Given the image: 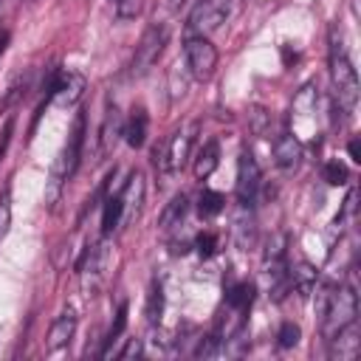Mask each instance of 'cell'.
Instances as JSON below:
<instances>
[{
    "label": "cell",
    "instance_id": "obj_1",
    "mask_svg": "<svg viewBox=\"0 0 361 361\" xmlns=\"http://www.w3.org/2000/svg\"><path fill=\"white\" fill-rule=\"evenodd\" d=\"M82 147H85V110L76 113L73 127H71V133H68V141H65L62 152L56 155V161H54V166H51V178H48V183H45V203H48V209L56 206V200H59L65 183L76 175L79 161H82Z\"/></svg>",
    "mask_w": 361,
    "mask_h": 361
},
{
    "label": "cell",
    "instance_id": "obj_2",
    "mask_svg": "<svg viewBox=\"0 0 361 361\" xmlns=\"http://www.w3.org/2000/svg\"><path fill=\"white\" fill-rule=\"evenodd\" d=\"M330 82H333V102L350 113L358 102V73L341 45V37L336 34V28L330 31Z\"/></svg>",
    "mask_w": 361,
    "mask_h": 361
},
{
    "label": "cell",
    "instance_id": "obj_3",
    "mask_svg": "<svg viewBox=\"0 0 361 361\" xmlns=\"http://www.w3.org/2000/svg\"><path fill=\"white\" fill-rule=\"evenodd\" d=\"M355 316H358L355 288L353 285H333L330 293H327V299H324V307L319 310L324 338H330L333 333H338L341 327H347L350 322H355Z\"/></svg>",
    "mask_w": 361,
    "mask_h": 361
},
{
    "label": "cell",
    "instance_id": "obj_4",
    "mask_svg": "<svg viewBox=\"0 0 361 361\" xmlns=\"http://www.w3.org/2000/svg\"><path fill=\"white\" fill-rule=\"evenodd\" d=\"M200 124L197 121H186L183 127H178L161 147V152H155V161H158V169L164 175H175L186 166L189 155H192V144H195V135H197Z\"/></svg>",
    "mask_w": 361,
    "mask_h": 361
},
{
    "label": "cell",
    "instance_id": "obj_5",
    "mask_svg": "<svg viewBox=\"0 0 361 361\" xmlns=\"http://www.w3.org/2000/svg\"><path fill=\"white\" fill-rule=\"evenodd\" d=\"M228 17V0H197L186 20V37H209Z\"/></svg>",
    "mask_w": 361,
    "mask_h": 361
},
{
    "label": "cell",
    "instance_id": "obj_6",
    "mask_svg": "<svg viewBox=\"0 0 361 361\" xmlns=\"http://www.w3.org/2000/svg\"><path fill=\"white\" fill-rule=\"evenodd\" d=\"M166 39H169V25H166V23H152V25L144 31L141 42L135 45V56H133V76H144V73L158 62V56L164 54Z\"/></svg>",
    "mask_w": 361,
    "mask_h": 361
},
{
    "label": "cell",
    "instance_id": "obj_7",
    "mask_svg": "<svg viewBox=\"0 0 361 361\" xmlns=\"http://www.w3.org/2000/svg\"><path fill=\"white\" fill-rule=\"evenodd\" d=\"M186 68L197 82H206L217 68V48L209 42V37H186L183 42Z\"/></svg>",
    "mask_w": 361,
    "mask_h": 361
},
{
    "label": "cell",
    "instance_id": "obj_8",
    "mask_svg": "<svg viewBox=\"0 0 361 361\" xmlns=\"http://www.w3.org/2000/svg\"><path fill=\"white\" fill-rule=\"evenodd\" d=\"M107 262H110V251H107V243L104 240H96L87 245L82 262H79V276H82V288L87 290V296H93L104 279V271H107Z\"/></svg>",
    "mask_w": 361,
    "mask_h": 361
},
{
    "label": "cell",
    "instance_id": "obj_9",
    "mask_svg": "<svg viewBox=\"0 0 361 361\" xmlns=\"http://www.w3.org/2000/svg\"><path fill=\"white\" fill-rule=\"evenodd\" d=\"M48 90H51L48 99H51L54 104H59V107H73V104L82 99V93H85V76H82L79 71H71V68L56 71V73L51 76Z\"/></svg>",
    "mask_w": 361,
    "mask_h": 361
},
{
    "label": "cell",
    "instance_id": "obj_10",
    "mask_svg": "<svg viewBox=\"0 0 361 361\" xmlns=\"http://www.w3.org/2000/svg\"><path fill=\"white\" fill-rule=\"evenodd\" d=\"M259 183H262V175H259L257 158H254L248 149H243V152H240V161H237V183H234L237 203L254 206L257 192H259Z\"/></svg>",
    "mask_w": 361,
    "mask_h": 361
},
{
    "label": "cell",
    "instance_id": "obj_11",
    "mask_svg": "<svg viewBox=\"0 0 361 361\" xmlns=\"http://www.w3.org/2000/svg\"><path fill=\"white\" fill-rule=\"evenodd\" d=\"M327 341H330V358L353 361V358H358V353H361V336H358L355 322H350L347 327H341L338 333H333Z\"/></svg>",
    "mask_w": 361,
    "mask_h": 361
},
{
    "label": "cell",
    "instance_id": "obj_12",
    "mask_svg": "<svg viewBox=\"0 0 361 361\" xmlns=\"http://www.w3.org/2000/svg\"><path fill=\"white\" fill-rule=\"evenodd\" d=\"M121 195V206H124V226L133 223L138 217V209H141V200H144V175L135 169L130 172V178L121 183L118 189Z\"/></svg>",
    "mask_w": 361,
    "mask_h": 361
},
{
    "label": "cell",
    "instance_id": "obj_13",
    "mask_svg": "<svg viewBox=\"0 0 361 361\" xmlns=\"http://www.w3.org/2000/svg\"><path fill=\"white\" fill-rule=\"evenodd\" d=\"M299 161H302V141L293 133L276 135V141H274V164L282 172H290V169L299 166Z\"/></svg>",
    "mask_w": 361,
    "mask_h": 361
},
{
    "label": "cell",
    "instance_id": "obj_14",
    "mask_svg": "<svg viewBox=\"0 0 361 361\" xmlns=\"http://www.w3.org/2000/svg\"><path fill=\"white\" fill-rule=\"evenodd\" d=\"M231 237H234V243H237L240 248L254 245V240H257V220H254L251 206L237 203V209H234V214H231Z\"/></svg>",
    "mask_w": 361,
    "mask_h": 361
},
{
    "label": "cell",
    "instance_id": "obj_15",
    "mask_svg": "<svg viewBox=\"0 0 361 361\" xmlns=\"http://www.w3.org/2000/svg\"><path fill=\"white\" fill-rule=\"evenodd\" d=\"M73 333H76V313H73V310L59 313V316L54 319L51 330H48V341H45L48 350H62V347H68L71 338H73Z\"/></svg>",
    "mask_w": 361,
    "mask_h": 361
},
{
    "label": "cell",
    "instance_id": "obj_16",
    "mask_svg": "<svg viewBox=\"0 0 361 361\" xmlns=\"http://www.w3.org/2000/svg\"><path fill=\"white\" fill-rule=\"evenodd\" d=\"M147 130H149V116H147V110H144V107H133V113H130V118L124 121V130H121L127 147H133V149L144 147Z\"/></svg>",
    "mask_w": 361,
    "mask_h": 361
},
{
    "label": "cell",
    "instance_id": "obj_17",
    "mask_svg": "<svg viewBox=\"0 0 361 361\" xmlns=\"http://www.w3.org/2000/svg\"><path fill=\"white\" fill-rule=\"evenodd\" d=\"M254 293H257V288H254V282H248V279H243V282H231L228 288H226V307L228 310H237V313H248L251 310V305H254Z\"/></svg>",
    "mask_w": 361,
    "mask_h": 361
},
{
    "label": "cell",
    "instance_id": "obj_18",
    "mask_svg": "<svg viewBox=\"0 0 361 361\" xmlns=\"http://www.w3.org/2000/svg\"><path fill=\"white\" fill-rule=\"evenodd\" d=\"M121 130H124V121H121V116H118V107H116V104H110V107H107V113H104L102 130H99L102 152H110V149L116 147V141H118Z\"/></svg>",
    "mask_w": 361,
    "mask_h": 361
},
{
    "label": "cell",
    "instance_id": "obj_19",
    "mask_svg": "<svg viewBox=\"0 0 361 361\" xmlns=\"http://www.w3.org/2000/svg\"><path fill=\"white\" fill-rule=\"evenodd\" d=\"M220 164V144L214 138H209L200 149H197V158H195V178L197 180H206Z\"/></svg>",
    "mask_w": 361,
    "mask_h": 361
},
{
    "label": "cell",
    "instance_id": "obj_20",
    "mask_svg": "<svg viewBox=\"0 0 361 361\" xmlns=\"http://www.w3.org/2000/svg\"><path fill=\"white\" fill-rule=\"evenodd\" d=\"M186 212H189V197L180 192V195H175L169 203H166V209L161 212V228H175V226H180L183 223V217H186Z\"/></svg>",
    "mask_w": 361,
    "mask_h": 361
},
{
    "label": "cell",
    "instance_id": "obj_21",
    "mask_svg": "<svg viewBox=\"0 0 361 361\" xmlns=\"http://www.w3.org/2000/svg\"><path fill=\"white\" fill-rule=\"evenodd\" d=\"M288 274H290V285H293L302 296H307V293L313 290V285H316V268H313V265L296 262L293 268H288Z\"/></svg>",
    "mask_w": 361,
    "mask_h": 361
},
{
    "label": "cell",
    "instance_id": "obj_22",
    "mask_svg": "<svg viewBox=\"0 0 361 361\" xmlns=\"http://www.w3.org/2000/svg\"><path fill=\"white\" fill-rule=\"evenodd\" d=\"M223 209H226V197H223L220 192H214V189H203V192L197 195V214H200L203 220L217 217Z\"/></svg>",
    "mask_w": 361,
    "mask_h": 361
},
{
    "label": "cell",
    "instance_id": "obj_23",
    "mask_svg": "<svg viewBox=\"0 0 361 361\" xmlns=\"http://www.w3.org/2000/svg\"><path fill=\"white\" fill-rule=\"evenodd\" d=\"M147 322L155 327L158 322H161V313H164V288H161V282L158 279H152V285H149V293H147Z\"/></svg>",
    "mask_w": 361,
    "mask_h": 361
},
{
    "label": "cell",
    "instance_id": "obj_24",
    "mask_svg": "<svg viewBox=\"0 0 361 361\" xmlns=\"http://www.w3.org/2000/svg\"><path fill=\"white\" fill-rule=\"evenodd\" d=\"M322 178H324L330 186H344V183L350 180V169H347V164H341V161H327V164L322 166Z\"/></svg>",
    "mask_w": 361,
    "mask_h": 361
},
{
    "label": "cell",
    "instance_id": "obj_25",
    "mask_svg": "<svg viewBox=\"0 0 361 361\" xmlns=\"http://www.w3.org/2000/svg\"><path fill=\"white\" fill-rule=\"evenodd\" d=\"M299 338H302L299 324H293V322H282V324H279V330H276V347H279V350H290V347H296Z\"/></svg>",
    "mask_w": 361,
    "mask_h": 361
},
{
    "label": "cell",
    "instance_id": "obj_26",
    "mask_svg": "<svg viewBox=\"0 0 361 361\" xmlns=\"http://www.w3.org/2000/svg\"><path fill=\"white\" fill-rule=\"evenodd\" d=\"M124 327H127V302H121V305H118V310H116V322H113V327H110V333H107V347L102 350V355H104V358H107V353H110L113 341H118V336L124 333Z\"/></svg>",
    "mask_w": 361,
    "mask_h": 361
},
{
    "label": "cell",
    "instance_id": "obj_27",
    "mask_svg": "<svg viewBox=\"0 0 361 361\" xmlns=\"http://www.w3.org/2000/svg\"><path fill=\"white\" fill-rule=\"evenodd\" d=\"M220 347H223V341L214 336V333H209V336H203V338H197V347H195V358H214L217 353H220Z\"/></svg>",
    "mask_w": 361,
    "mask_h": 361
},
{
    "label": "cell",
    "instance_id": "obj_28",
    "mask_svg": "<svg viewBox=\"0 0 361 361\" xmlns=\"http://www.w3.org/2000/svg\"><path fill=\"white\" fill-rule=\"evenodd\" d=\"M113 8L118 20H135L144 11V0H113Z\"/></svg>",
    "mask_w": 361,
    "mask_h": 361
},
{
    "label": "cell",
    "instance_id": "obj_29",
    "mask_svg": "<svg viewBox=\"0 0 361 361\" xmlns=\"http://www.w3.org/2000/svg\"><path fill=\"white\" fill-rule=\"evenodd\" d=\"M195 251H197L203 259L214 257V251H217V234H214V231H200V234L195 237Z\"/></svg>",
    "mask_w": 361,
    "mask_h": 361
},
{
    "label": "cell",
    "instance_id": "obj_30",
    "mask_svg": "<svg viewBox=\"0 0 361 361\" xmlns=\"http://www.w3.org/2000/svg\"><path fill=\"white\" fill-rule=\"evenodd\" d=\"M248 118H251V133H254V135H265V133H268L271 116L265 113V107H251V110H248Z\"/></svg>",
    "mask_w": 361,
    "mask_h": 361
},
{
    "label": "cell",
    "instance_id": "obj_31",
    "mask_svg": "<svg viewBox=\"0 0 361 361\" xmlns=\"http://www.w3.org/2000/svg\"><path fill=\"white\" fill-rule=\"evenodd\" d=\"M8 226H11V195H8V189H3V195H0V243L8 234Z\"/></svg>",
    "mask_w": 361,
    "mask_h": 361
},
{
    "label": "cell",
    "instance_id": "obj_32",
    "mask_svg": "<svg viewBox=\"0 0 361 361\" xmlns=\"http://www.w3.org/2000/svg\"><path fill=\"white\" fill-rule=\"evenodd\" d=\"M141 353H144L141 338H127V347H124V350H118L116 355H118V358H138Z\"/></svg>",
    "mask_w": 361,
    "mask_h": 361
},
{
    "label": "cell",
    "instance_id": "obj_33",
    "mask_svg": "<svg viewBox=\"0 0 361 361\" xmlns=\"http://www.w3.org/2000/svg\"><path fill=\"white\" fill-rule=\"evenodd\" d=\"M347 152H350V158H353L355 164H361V144H358V138H353V141L347 144Z\"/></svg>",
    "mask_w": 361,
    "mask_h": 361
},
{
    "label": "cell",
    "instance_id": "obj_34",
    "mask_svg": "<svg viewBox=\"0 0 361 361\" xmlns=\"http://www.w3.org/2000/svg\"><path fill=\"white\" fill-rule=\"evenodd\" d=\"M8 138H11V121H6L3 135H0V161H3V152H6V147H8Z\"/></svg>",
    "mask_w": 361,
    "mask_h": 361
},
{
    "label": "cell",
    "instance_id": "obj_35",
    "mask_svg": "<svg viewBox=\"0 0 361 361\" xmlns=\"http://www.w3.org/2000/svg\"><path fill=\"white\" fill-rule=\"evenodd\" d=\"M6 42H8V31H0V54H3V48H6Z\"/></svg>",
    "mask_w": 361,
    "mask_h": 361
},
{
    "label": "cell",
    "instance_id": "obj_36",
    "mask_svg": "<svg viewBox=\"0 0 361 361\" xmlns=\"http://www.w3.org/2000/svg\"><path fill=\"white\" fill-rule=\"evenodd\" d=\"M183 3H186V0H169V6H172V8H180Z\"/></svg>",
    "mask_w": 361,
    "mask_h": 361
}]
</instances>
